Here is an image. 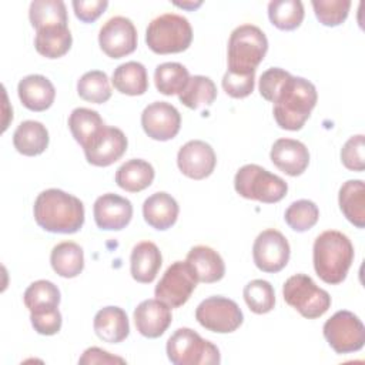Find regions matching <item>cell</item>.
<instances>
[{
    "mask_svg": "<svg viewBox=\"0 0 365 365\" xmlns=\"http://www.w3.org/2000/svg\"><path fill=\"white\" fill-rule=\"evenodd\" d=\"M38 227L54 234H74L84 224V205L73 194L48 188L41 191L33 207Z\"/></svg>",
    "mask_w": 365,
    "mask_h": 365,
    "instance_id": "6da1fadb",
    "label": "cell"
},
{
    "mask_svg": "<svg viewBox=\"0 0 365 365\" xmlns=\"http://www.w3.org/2000/svg\"><path fill=\"white\" fill-rule=\"evenodd\" d=\"M317 88L311 81L289 74L272 100L277 124L289 131L301 130L317 106Z\"/></svg>",
    "mask_w": 365,
    "mask_h": 365,
    "instance_id": "7a4b0ae2",
    "label": "cell"
},
{
    "mask_svg": "<svg viewBox=\"0 0 365 365\" xmlns=\"http://www.w3.org/2000/svg\"><path fill=\"white\" fill-rule=\"evenodd\" d=\"M312 261L317 275L324 282L341 284L352 265L354 245L341 231H324L314 241Z\"/></svg>",
    "mask_w": 365,
    "mask_h": 365,
    "instance_id": "3957f363",
    "label": "cell"
},
{
    "mask_svg": "<svg viewBox=\"0 0 365 365\" xmlns=\"http://www.w3.org/2000/svg\"><path fill=\"white\" fill-rule=\"evenodd\" d=\"M268 50L264 31L254 24H241L228 40V71L237 74L255 73Z\"/></svg>",
    "mask_w": 365,
    "mask_h": 365,
    "instance_id": "277c9868",
    "label": "cell"
},
{
    "mask_svg": "<svg viewBox=\"0 0 365 365\" xmlns=\"http://www.w3.org/2000/svg\"><path fill=\"white\" fill-rule=\"evenodd\" d=\"M192 41L190 21L175 13H164L153 19L145 31V43L155 54L181 53Z\"/></svg>",
    "mask_w": 365,
    "mask_h": 365,
    "instance_id": "5b68a950",
    "label": "cell"
},
{
    "mask_svg": "<svg viewBox=\"0 0 365 365\" xmlns=\"http://www.w3.org/2000/svg\"><path fill=\"white\" fill-rule=\"evenodd\" d=\"M234 188L241 197L265 204L281 201L288 191V185L281 177L257 164L242 165L237 171Z\"/></svg>",
    "mask_w": 365,
    "mask_h": 365,
    "instance_id": "8992f818",
    "label": "cell"
},
{
    "mask_svg": "<svg viewBox=\"0 0 365 365\" xmlns=\"http://www.w3.org/2000/svg\"><path fill=\"white\" fill-rule=\"evenodd\" d=\"M167 356L174 365L220 364L218 348L191 328H178L167 341Z\"/></svg>",
    "mask_w": 365,
    "mask_h": 365,
    "instance_id": "52a82bcc",
    "label": "cell"
},
{
    "mask_svg": "<svg viewBox=\"0 0 365 365\" xmlns=\"http://www.w3.org/2000/svg\"><path fill=\"white\" fill-rule=\"evenodd\" d=\"M282 295L289 307L308 319L322 317L331 307L329 294L319 288L314 279L305 274L289 277L284 282Z\"/></svg>",
    "mask_w": 365,
    "mask_h": 365,
    "instance_id": "ba28073f",
    "label": "cell"
},
{
    "mask_svg": "<svg viewBox=\"0 0 365 365\" xmlns=\"http://www.w3.org/2000/svg\"><path fill=\"white\" fill-rule=\"evenodd\" d=\"M324 336L336 354L359 351L365 344V327L351 311H336L322 327Z\"/></svg>",
    "mask_w": 365,
    "mask_h": 365,
    "instance_id": "9c48e42d",
    "label": "cell"
},
{
    "mask_svg": "<svg viewBox=\"0 0 365 365\" xmlns=\"http://www.w3.org/2000/svg\"><path fill=\"white\" fill-rule=\"evenodd\" d=\"M195 319L211 332L230 334L241 327L244 315L235 301L214 295L200 302L195 309Z\"/></svg>",
    "mask_w": 365,
    "mask_h": 365,
    "instance_id": "30bf717a",
    "label": "cell"
},
{
    "mask_svg": "<svg viewBox=\"0 0 365 365\" xmlns=\"http://www.w3.org/2000/svg\"><path fill=\"white\" fill-rule=\"evenodd\" d=\"M197 284L198 281L190 265L185 261H175L163 274L154 294L170 308H178L190 299Z\"/></svg>",
    "mask_w": 365,
    "mask_h": 365,
    "instance_id": "8fae6325",
    "label": "cell"
},
{
    "mask_svg": "<svg viewBox=\"0 0 365 365\" xmlns=\"http://www.w3.org/2000/svg\"><path fill=\"white\" fill-rule=\"evenodd\" d=\"M289 254L288 240L274 228L259 232L252 245L254 264L262 272H279L288 264Z\"/></svg>",
    "mask_w": 365,
    "mask_h": 365,
    "instance_id": "7c38bea8",
    "label": "cell"
},
{
    "mask_svg": "<svg viewBox=\"0 0 365 365\" xmlns=\"http://www.w3.org/2000/svg\"><path fill=\"white\" fill-rule=\"evenodd\" d=\"M100 48L111 58H121L137 48V30L133 21L123 16L108 19L98 33Z\"/></svg>",
    "mask_w": 365,
    "mask_h": 365,
    "instance_id": "4fadbf2b",
    "label": "cell"
},
{
    "mask_svg": "<svg viewBox=\"0 0 365 365\" xmlns=\"http://www.w3.org/2000/svg\"><path fill=\"white\" fill-rule=\"evenodd\" d=\"M127 144V137L120 128L104 125L83 150L91 165L108 167L124 155Z\"/></svg>",
    "mask_w": 365,
    "mask_h": 365,
    "instance_id": "5bb4252c",
    "label": "cell"
},
{
    "mask_svg": "<svg viewBox=\"0 0 365 365\" xmlns=\"http://www.w3.org/2000/svg\"><path fill=\"white\" fill-rule=\"evenodd\" d=\"M141 125L150 138L168 141L178 134L181 115L173 104L167 101H154L143 110Z\"/></svg>",
    "mask_w": 365,
    "mask_h": 365,
    "instance_id": "9a60e30c",
    "label": "cell"
},
{
    "mask_svg": "<svg viewBox=\"0 0 365 365\" xmlns=\"http://www.w3.org/2000/svg\"><path fill=\"white\" fill-rule=\"evenodd\" d=\"M217 157L212 147L201 140L185 143L177 154V165L180 171L192 180H202L212 174Z\"/></svg>",
    "mask_w": 365,
    "mask_h": 365,
    "instance_id": "2e32d148",
    "label": "cell"
},
{
    "mask_svg": "<svg viewBox=\"0 0 365 365\" xmlns=\"http://www.w3.org/2000/svg\"><path fill=\"white\" fill-rule=\"evenodd\" d=\"M93 214L98 228L106 231H120L130 224L133 217V205L130 200L113 192H107L96 200Z\"/></svg>",
    "mask_w": 365,
    "mask_h": 365,
    "instance_id": "e0dca14e",
    "label": "cell"
},
{
    "mask_svg": "<svg viewBox=\"0 0 365 365\" xmlns=\"http://www.w3.org/2000/svg\"><path fill=\"white\" fill-rule=\"evenodd\" d=\"M173 321L171 309L160 299H145L134 309L137 331L145 338L161 336Z\"/></svg>",
    "mask_w": 365,
    "mask_h": 365,
    "instance_id": "ac0fdd59",
    "label": "cell"
},
{
    "mask_svg": "<svg viewBox=\"0 0 365 365\" xmlns=\"http://www.w3.org/2000/svg\"><path fill=\"white\" fill-rule=\"evenodd\" d=\"M272 164L287 175H301L309 164V153L304 143L292 138H278L269 153Z\"/></svg>",
    "mask_w": 365,
    "mask_h": 365,
    "instance_id": "d6986e66",
    "label": "cell"
},
{
    "mask_svg": "<svg viewBox=\"0 0 365 365\" xmlns=\"http://www.w3.org/2000/svg\"><path fill=\"white\" fill-rule=\"evenodd\" d=\"M17 93L21 104L31 111H44L51 107L56 90L53 83L41 74H30L19 81Z\"/></svg>",
    "mask_w": 365,
    "mask_h": 365,
    "instance_id": "ffe728a7",
    "label": "cell"
},
{
    "mask_svg": "<svg viewBox=\"0 0 365 365\" xmlns=\"http://www.w3.org/2000/svg\"><path fill=\"white\" fill-rule=\"evenodd\" d=\"M185 262L192 269L198 282H217L225 274V264L221 255L207 245L192 247L187 254Z\"/></svg>",
    "mask_w": 365,
    "mask_h": 365,
    "instance_id": "44dd1931",
    "label": "cell"
},
{
    "mask_svg": "<svg viewBox=\"0 0 365 365\" xmlns=\"http://www.w3.org/2000/svg\"><path fill=\"white\" fill-rule=\"evenodd\" d=\"M161 251L154 242L141 241L134 245L130 255V272L137 282H153L161 268Z\"/></svg>",
    "mask_w": 365,
    "mask_h": 365,
    "instance_id": "7402d4cb",
    "label": "cell"
},
{
    "mask_svg": "<svg viewBox=\"0 0 365 365\" xmlns=\"http://www.w3.org/2000/svg\"><path fill=\"white\" fill-rule=\"evenodd\" d=\"M178 212L180 208L177 201L164 191L151 194L143 204V217L145 222L158 231L171 228L178 218Z\"/></svg>",
    "mask_w": 365,
    "mask_h": 365,
    "instance_id": "603a6c76",
    "label": "cell"
},
{
    "mask_svg": "<svg viewBox=\"0 0 365 365\" xmlns=\"http://www.w3.org/2000/svg\"><path fill=\"white\" fill-rule=\"evenodd\" d=\"M96 335L108 344L123 342L130 334V324L127 314L120 307L101 308L93 321Z\"/></svg>",
    "mask_w": 365,
    "mask_h": 365,
    "instance_id": "cb8c5ba5",
    "label": "cell"
},
{
    "mask_svg": "<svg viewBox=\"0 0 365 365\" xmlns=\"http://www.w3.org/2000/svg\"><path fill=\"white\" fill-rule=\"evenodd\" d=\"M338 202L351 224L356 228L365 227V185L362 180L345 181L339 188Z\"/></svg>",
    "mask_w": 365,
    "mask_h": 365,
    "instance_id": "d4e9b609",
    "label": "cell"
},
{
    "mask_svg": "<svg viewBox=\"0 0 365 365\" xmlns=\"http://www.w3.org/2000/svg\"><path fill=\"white\" fill-rule=\"evenodd\" d=\"M13 144L14 148L23 155H38L44 153L48 145V131L40 121L26 120L14 130Z\"/></svg>",
    "mask_w": 365,
    "mask_h": 365,
    "instance_id": "484cf974",
    "label": "cell"
},
{
    "mask_svg": "<svg viewBox=\"0 0 365 365\" xmlns=\"http://www.w3.org/2000/svg\"><path fill=\"white\" fill-rule=\"evenodd\" d=\"M153 165L141 158H131L115 171V182L128 192H140L151 185L154 180Z\"/></svg>",
    "mask_w": 365,
    "mask_h": 365,
    "instance_id": "4316f807",
    "label": "cell"
},
{
    "mask_svg": "<svg viewBox=\"0 0 365 365\" xmlns=\"http://www.w3.org/2000/svg\"><path fill=\"white\" fill-rule=\"evenodd\" d=\"M50 264L54 272L60 277L74 278L84 268L83 248L73 241L60 242L51 250Z\"/></svg>",
    "mask_w": 365,
    "mask_h": 365,
    "instance_id": "83f0119b",
    "label": "cell"
},
{
    "mask_svg": "<svg viewBox=\"0 0 365 365\" xmlns=\"http://www.w3.org/2000/svg\"><path fill=\"white\" fill-rule=\"evenodd\" d=\"M111 81L118 93L127 96H143L148 88L147 70L138 61L120 64L114 70Z\"/></svg>",
    "mask_w": 365,
    "mask_h": 365,
    "instance_id": "f1b7e54d",
    "label": "cell"
},
{
    "mask_svg": "<svg viewBox=\"0 0 365 365\" xmlns=\"http://www.w3.org/2000/svg\"><path fill=\"white\" fill-rule=\"evenodd\" d=\"M73 37L67 26H53L37 30L34 47L46 58L63 57L71 47Z\"/></svg>",
    "mask_w": 365,
    "mask_h": 365,
    "instance_id": "f546056e",
    "label": "cell"
},
{
    "mask_svg": "<svg viewBox=\"0 0 365 365\" xmlns=\"http://www.w3.org/2000/svg\"><path fill=\"white\" fill-rule=\"evenodd\" d=\"M104 121L96 110L77 107L68 117V128L74 140L84 148L104 127Z\"/></svg>",
    "mask_w": 365,
    "mask_h": 365,
    "instance_id": "4dcf8cb0",
    "label": "cell"
},
{
    "mask_svg": "<svg viewBox=\"0 0 365 365\" xmlns=\"http://www.w3.org/2000/svg\"><path fill=\"white\" fill-rule=\"evenodd\" d=\"M29 19L36 30L53 26H67V10L61 0H34L30 3Z\"/></svg>",
    "mask_w": 365,
    "mask_h": 365,
    "instance_id": "1f68e13d",
    "label": "cell"
},
{
    "mask_svg": "<svg viewBox=\"0 0 365 365\" xmlns=\"http://www.w3.org/2000/svg\"><path fill=\"white\" fill-rule=\"evenodd\" d=\"M190 81V73L180 63H163L155 67L154 83L157 90L164 96L181 94Z\"/></svg>",
    "mask_w": 365,
    "mask_h": 365,
    "instance_id": "d6a6232c",
    "label": "cell"
},
{
    "mask_svg": "<svg viewBox=\"0 0 365 365\" xmlns=\"http://www.w3.org/2000/svg\"><path fill=\"white\" fill-rule=\"evenodd\" d=\"M23 301L30 312L54 309L60 304V291L51 281L38 279L27 287Z\"/></svg>",
    "mask_w": 365,
    "mask_h": 365,
    "instance_id": "836d02e7",
    "label": "cell"
},
{
    "mask_svg": "<svg viewBox=\"0 0 365 365\" xmlns=\"http://www.w3.org/2000/svg\"><path fill=\"white\" fill-rule=\"evenodd\" d=\"M268 17L279 30H295L304 20V4L299 0H272L268 3Z\"/></svg>",
    "mask_w": 365,
    "mask_h": 365,
    "instance_id": "e575fe53",
    "label": "cell"
},
{
    "mask_svg": "<svg viewBox=\"0 0 365 365\" xmlns=\"http://www.w3.org/2000/svg\"><path fill=\"white\" fill-rule=\"evenodd\" d=\"M217 97V87L210 77L192 76L184 91L178 96L180 101L191 108L198 110L201 107H208L214 103Z\"/></svg>",
    "mask_w": 365,
    "mask_h": 365,
    "instance_id": "d590c367",
    "label": "cell"
},
{
    "mask_svg": "<svg viewBox=\"0 0 365 365\" xmlns=\"http://www.w3.org/2000/svg\"><path fill=\"white\" fill-rule=\"evenodd\" d=\"M77 94L88 103L103 104L111 97V87L108 77L101 70H91L84 73L77 81Z\"/></svg>",
    "mask_w": 365,
    "mask_h": 365,
    "instance_id": "8d00e7d4",
    "label": "cell"
},
{
    "mask_svg": "<svg viewBox=\"0 0 365 365\" xmlns=\"http://www.w3.org/2000/svg\"><path fill=\"white\" fill-rule=\"evenodd\" d=\"M245 304L254 314H267L274 309L275 292L272 285L265 279L250 281L242 291Z\"/></svg>",
    "mask_w": 365,
    "mask_h": 365,
    "instance_id": "74e56055",
    "label": "cell"
},
{
    "mask_svg": "<svg viewBox=\"0 0 365 365\" xmlns=\"http://www.w3.org/2000/svg\"><path fill=\"white\" fill-rule=\"evenodd\" d=\"M319 218V210L315 202L309 200H298L289 204L285 210L284 220L297 232L311 230Z\"/></svg>",
    "mask_w": 365,
    "mask_h": 365,
    "instance_id": "f35d334b",
    "label": "cell"
},
{
    "mask_svg": "<svg viewBox=\"0 0 365 365\" xmlns=\"http://www.w3.org/2000/svg\"><path fill=\"white\" fill-rule=\"evenodd\" d=\"M312 7L321 24L328 27L339 26L348 17L349 0H314Z\"/></svg>",
    "mask_w": 365,
    "mask_h": 365,
    "instance_id": "ab89813d",
    "label": "cell"
},
{
    "mask_svg": "<svg viewBox=\"0 0 365 365\" xmlns=\"http://www.w3.org/2000/svg\"><path fill=\"white\" fill-rule=\"evenodd\" d=\"M255 73L237 74L227 70L222 77V88L232 98H245L254 91Z\"/></svg>",
    "mask_w": 365,
    "mask_h": 365,
    "instance_id": "60d3db41",
    "label": "cell"
},
{
    "mask_svg": "<svg viewBox=\"0 0 365 365\" xmlns=\"http://www.w3.org/2000/svg\"><path fill=\"white\" fill-rule=\"evenodd\" d=\"M341 161L351 171H364V135H352L341 150Z\"/></svg>",
    "mask_w": 365,
    "mask_h": 365,
    "instance_id": "b9f144b4",
    "label": "cell"
},
{
    "mask_svg": "<svg viewBox=\"0 0 365 365\" xmlns=\"http://www.w3.org/2000/svg\"><path fill=\"white\" fill-rule=\"evenodd\" d=\"M30 321L34 331L40 335H54L61 328V314L58 308L30 312Z\"/></svg>",
    "mask_w": 365,
    "mask_h": 365,
    "instance_id": "7bdbcfd3",
    "label": "cell"
},
{
    "mask_svg": "<svg viewBox=\"0 0 365 365\" xmlns=\"http://www.w3.org/2000/svg\"><path fill=\"white\" fill-rule=\"evenodd\" d=\"M288 76L289 73L279 67H271L265 70L259 77V94L262 96V98L272 103L277 91Z\"/></svg>",
    "mask_w": 365,
    "mask_h": 365,
    "instance_id": "ee69618b",
    "label": "cell"
},
{
    "mask_svg": "<svg viewBox=\"0 0 365 365\" xmlns=\"http://www.w3.org/2000/svg\"><path fill=\"white\" fill-rule=\"evenodd\" d=\"M108 7L106 0H74L73 9L76 17L83 23L96 21Z\"/></svg>",
    "mask_w": 365,
    "mask_h": 365,
    "instance_id": "f6af8a7d",
    "label": "cell"
},
{
    "mask_svg": "<svg viewBox=\"0 0 365 365\" xmlns=\"http://www.w3.org/2000/svg\"><path fill=\"white\" fill-rule=\"evenodd\" d=\"M78 364L86 365V364H125V359L111 355L110 352L97 348V346H91L87 348L83 355L78 359Z\"/></svg>",
    "mask_w": 365,
    "mask_h": 365,
    "instance_id": "bcb514c9",
    "label": "cell"
},
{
    "mask_svg": "<svg viewBox=\"0 0 365 365\" xmlns=\"http://www.w3.org/2000/svg\"><path fill=\"white\" fill-rule=\"evenodd\" d=\"M175 4L180 6V7H182V9H195V7L201 6V1H198V3H181V4L175 3Z\"/></svg>",
    "mask_w": 365,
    "mask_h": 365,
    "instance_id": "7dc6e473",
    "label": "cell"
}]
</instances>
